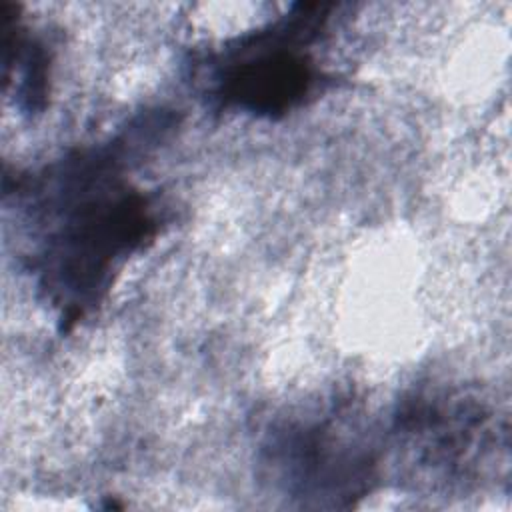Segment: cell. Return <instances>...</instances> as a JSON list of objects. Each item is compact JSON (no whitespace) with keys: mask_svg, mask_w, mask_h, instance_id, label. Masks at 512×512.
<instances>
[{"mask_svg":"<svg viewBox=\"0 0 512 512\" xmlns=\"http://www.w3.org/2000/svg\"><path fill=\"white\" fill-rule=\"evenodd\" d=\"M330 6L302 4L272 30L244 42L222 64L216 98L256 116L276 118L298 106L316 82L306 46L322 32Z\"/></svg>","mask_w":512,"mask_h":512,"instance_id":"obj_2","label":"cell"},{"mask_svg":"<svg viewBox=\"0 0 512 512\" xmlns=\"http://www.w3.org/2000/svg\"><path fill=\"white\" fill-rule=\"evenodd\" d=\"M48 228L38 254V274L50 298L78 318L100 300L116 266L156 230L148 200L122 182L106 154H82L44 176Z\"/></svg>","mask_w":512,"mask_h":512,"instance_id":"obj_1","label":"cell"},{"mask_svg":"<svg viewBox=\"0 0 512 512\" xmlns=\"http://www.w3.org/2000/svg\"><path fill=\"white\" fill-rule=\"evenodd\" d=\"M282 456L286 478L306 496H354L370 478L368 452L350 446L330 422L290 432Z\"/></svg>","mask_w":512,"mask_h":512,"instance_id":"obj_3","label":"cell"}]
</instances>
